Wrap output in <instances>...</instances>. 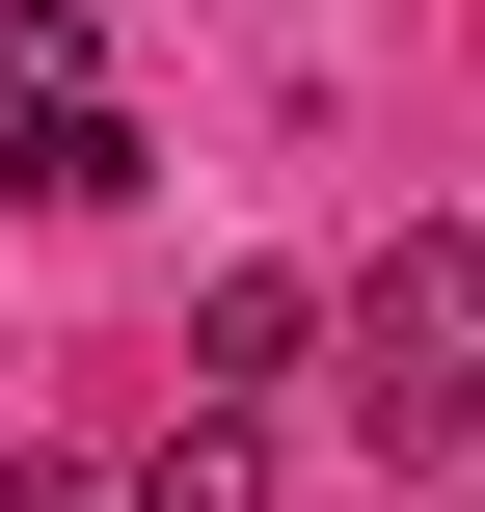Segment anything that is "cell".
Returning a JSON list of instances; mask_svg holds the SVG:
<instances>
[{
	"label": "cell",
	"mask_w": 485,
	"mask_h": 512,
	"mask_svg": "<svg viewBox=\"0 0 485 512\" xmlns=\"http://www.w3.org/2000/svg\"><path fill=\"white\" fill-rule=\"evenodd\" d=\"M135 512H270V432H243V405H189V432L135 459Z\"/></svg>",
	"instance_id": "4"
},
{
	"label": "cell",
	"mask_w": 485,
	"mask_h": 512,
	"mask_svg": "<svg viewBox=\"0 0 485 512\" xmlns=\"http://www.w3.org/2000/svg\"><path fill=\"white\" fill-rule=\"evenodd\" d=\"M324 324H351L324 270H216V297H189V405H270V378H297Z\"/></svg>",
	"instance_id": "3"
},
{
	"label": "cell",
	"mask_w": 485,
	"mask_h": 512,
	"mask_svg": "<svg viewBox=\"0 0 485 512\" xmlns=\"http://www.w3.org/2000/svg\"><path fill=\"white\" fill-rule=\"evenodd\" d=\"M351 432H378V486H432L485 432V216H405L351 270Z\"/></svg>",
	"instance_id": "1"
},
{
	"label": "cell",
	"mask_w": 485,
	"mask_h": 512,
	"mask_svg": "<svg viewBox=\"0 0 485 512\" xmlns=\"http://www.w3.org/2000/svg\"><path fill=\"white\" fill-rule=\"evenodd\" d=\"M0 108H27V162H0V189H27V216H108V189H135V108H108V54H81V27H54V0H27V27H0Z\"/></svg>",
	"instance_id": "2"
}]
</instances>
